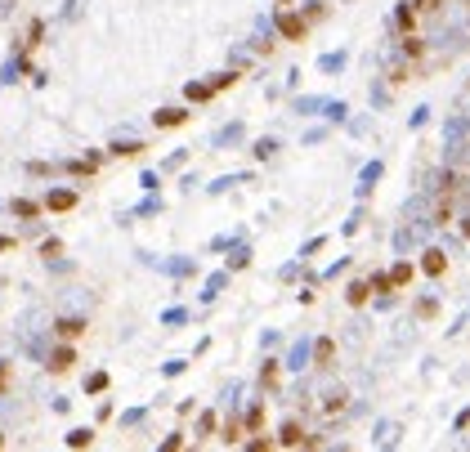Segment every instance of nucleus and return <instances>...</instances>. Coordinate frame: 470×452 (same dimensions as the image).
Here are the masks:
<instances>
[{"label":"nucleus","mask_w":470,"mask_h":452,"mask_svg":"<svg viewBox=\"0 0 470 452\" xmlns=\"http://www.w3.org/2000/svg\"><path fill=\"white\" fill-rule=\"evenodd\" d=\"M152 121H157L162 130H175V126H184V121H188V112H184V108H162Z\"/></svg>","instance_id":"1a4fd4ad"},{"label":"nucleus","mask_w":470,"mask_h":452,"mask_svg":"<svg viewBox=\"0 0 470 452\" xmlns=\"http://www.w3.org/2000/svg\"><path fill=\"white\" fill-rule=\"evenodd\" d=\"M9 211H14L18 219H36V215L45 211V202H32V198H14V202H9Z\"/></svg>","instance_id":"6e6552de"},{"label":"nucleus","mask_w":470,"mask_h":452,"mask_svg":"<svg viewBox=\"0 0 470 452\" xmlns=\"http://www.w3.org/2000/svg\"><path fill=\"white\" fill-rule=\"evenodd\" d=\"M72 363H77V349H72V345H54L50 359H45V368H50V372H67Z\"/></svg>","instance_id":"423d86ee"},{"label":"nucleus","mask_w":470,"mask_h":452,"mask_svg":"<svg viewBox=\"0 0 470 452\" xmlns=\"http://www.w3.org/2000/svg\"><path fill=\"white\" fill-rule=\"evenodd\" d=\"M143 421V408H130V412H122V425H139Z\"/></svg>","instance_id":"a878e982"},{"label":"nucleus","mask_w":470,"mask_h":452,"mask_svg":"<svg viewBox=\"0 0 470 452\" xmlns=\"http://www.w3.org/2000/svg\"><path fill=\"white\" fill-rule=\"evenodd\" d=\"M345 399H349L345 389H332V394H327V403H322V408H327V412H341V408H345Z\"/></svg>","instance_id":"412c9836"},{"label":"nucleus","mask_w":470,"mask_h":452,"mask_svg":"<svg viewBox=\"0 0 470 452\" xmlns=\"http://www.w3.org/2000/svg\"><path fill=\"white\" fill-rule=\"evenodd\" d=\"M0 448H5V434H0Z\"/></svg>","instance_id":"7c9ffc66"},{"label":"nucleus","mask_w":470,"mask_h":452,"mask_svg":"<svg viewBox=\"0 0 470 452\" xmlns=\"http://www.w3.org/2000/svg\"><path fill=\"white\" fill-rule=\"evenodd\" d=\"M242 430H247V421H237V417H233V421L224 425V434H220V439H224V444H242Z\"/></svg>","instance_id":"dca6fc26"},{"label":"nucleus","mask_w":470,"mask_h":452,"mask_svg":"<svg viewBox=\"0 0 470 452\" xmlns=\"http://www.w3.org/2000/svg\"><path fill=\"white\" fill-rule=\"evenodd\" d=\"M278 448H309L305 425H300V421H287L282 430H278Z\"/></svg>","instance_id":"f03ea898"},{"label":"nucleus","mask_w":470,"mask_h":452,"mask_svg":"<svg viewBox=\"0 0 470 452\" xmlns=\"http://www.w3.org/2000/svg\"><path fill=\"white\" fill-rule=\"evenodd\" d=\"M184 94H188L192 103H202V99H211L215 90H211V81H188V90H184Z\"/></svg>","instance_id":"f8f14e48"},{"label":"nucleus","mask_w":470,"mask_h":452,"mask_svg":"<svg viewBox=\"0 0 470 452\" xmlns=\"http://www.w3.org/2000/svg\"><path fill=\"white\" fill-rule=\"evenodd\" d=\"M233 81H237V77H233V72H220V77H215V81H211V90H224V85H233Z\"/></svg>","instance_id":"bb28decb"},{"label":"nucleus","mask_w":470,"mask_h":452,"mask_svg":"<svg viewBox=\"0 0 470 452\" xmlns=\"http://www.w3.org/2000/svg\"><path fill=\"white\" fill-rule=\"evenodd\" d=\"M99 162H103L99 153H90V157H72V162H63V170H67V175H94V170H99Z\"/></svg>","instance_id":"0eeeda50"},{"label":"nucleus","mask_w":470,"mask_h":452,"mask_svg":"<svg viewBox=\"0 0 470 452\" xmlns=\"http://www.w3.org/2000/svg\"><path fill=\"white\" fill-rule=\"evenodd\" d=\"M278 32L287 36V41H305V32H309V18L292 14V9H282V14H278Z\"/></svg>","instance_id":"f257e3e1"},{"label":"nucleus","mask_w":470,"mask_h":452,"mask_svg":"<svg viewBox=\"0 0 470 452\" xmlns=\"http://www.w3.org/2000/svg\"><path fill=\"white\" fill-rule=\"evenodd\" d=\"M41 36H45V18H36V22H32V32H27V45H36Z\"/></svg>","instance_id":"393cba45"},{"label":"nucleus","mask_w":470,"mask_h":452,"mask_svg":"<svg viewBox=\"0 0 470 452\" xmlns=\"http://www.w3.org/2000/svg\"><path fill=\"white\" fill-rule=\"evenodd\" d=\"M143 153V143H135V139H117L112 143V157H139Z\"/></svg>","instance_id":"2eb2a0df"},{"label":"nucleus","mask_w":470,"mask_h":452,"mask_svg":"<svg viewBox=\"0 0 470 452\" xmlns=\"http://www.w3.org/2000/svg\"><path fill=\"white\" fill-rule=\"evenodd\" d=\"M403 54H407V58H421V54H426V41L407 32V36H403Z\"/></svg>","instance_id":"f3484780"},{"label":"nucleus","mask_w":470,"mask_h":452,"mask_svg":"<svg viewBox=\"0 0 470 452\" xmlns=\"http://www.w3.org/2000/svg\"><path fill=\"white\" fill-rule=\"evenodd\" d=\"M18 72H27V54H22V50H14V58H5V63H0V85H14Z\"/></svg>","instance_id":"39448f33"},{"label":"nucleus","mask_w":470,"mask_h":452,"mask_svg":"<svg viewBox=\"0 0 470 452\" xmlns=\"http://www.w3.org/2000/svg\"><path fill=\"white\" fill-rule=\"evenodd\" d=\"M9 389V363H0V394Z\"/></svg>","instance_id":"cd10ccee"},{"label":"nucleus","mask_w":470,"mask_h":452,"mask_svg":"<svg viewBox=\"0 0 470 452\" xmlns=\"http://www.w3.org/2000/svg\"><path fill=\"white\" fill-rule=\"evenodd\" d=\"M345 296H349V304L358 309V304H367V296H372V283H354V287L345 291Z\"/></svg>","instance_id":"4468645a"},{"label":"nucleus","mask_w":470,"mask_h":452,"mask_svg":"<svg viewBox=\"0 0 470 452\" xmlns=\"http://www.w3.org/2000/svg\"><path fill=\"white\" fill-rule=\"evenodd\" d=\"M63 444L67 448H90L94 444V430H90V425H72V430L63 434Z\"/></svg>","instance_id":"9d476101"},{"label":"nucleus","mask_w":470,"mask_h":452,"mask_svg":"<svg viewBox=\"0 0 470 452\" xmlns=\"http://www.w3.org/2000/svg\"><path fill=\"white\" fill-rule=\"evenodd\" d=\"M421 269H426L430 278H439L443 269H448V260H443V251H426V260H421Z\"/></svg>","instance_id":"9b49d317"},{"label":"nucleus","mask_w":470,"mask_h":452,"mask_svg":"<svg viewBox=\"0 0 470 452\" xmlns=\"http://www.w3.org/2000/svg\"><path fill=\"white\" fill-rule=\"evenodd\" d=\"M390 283H394V287H407V283H412V264H407V260H399V264L390 269Z\"/></svg>","instance_id":"ddd939ff"},{"label":"nucleus","mask_w":470,"mask_h":452,"mask_svg":"<svg viewBox=\"0 0 470 452\" xmlns=\"http://www.w3.org/2000/svg\"><path fill=\"white\" fill-rule=\"evenodd\" d=\"M211 430H215V412H202V421H197V434H202V439H207Z\"/></svg>","instance_id":"5701e85b"},{"label":"nucleus","mask_w":470,"mask_h":452,"mask_svg":"<svg viewBox=\"0 0 470 452\" xmlns=\"http://www.w3.org/2000/svg\"><path fill=\"white\" fill-rule=\"evenodd\" d=\"M58 251H63V242H58V238H45L41 242V255H45V260H58Z\"/></svg>","instance_id":"aec40b11"},{"label":"nucleus","mask_w":470,"mask_h":452,"mask_svg":"<svg viewBox=\"0 0 470 452\" xmlns=\"http://www.w3.org/2000/svg\"><path fill=\"white\" fill-rule=\"evenodd\" d=\"M107 389V372H90L86 376V394H103Z\"/></svg>","instance_id":"a211bd4d"},{"label":"nucleus","mask_w":470,"mask_h":452,"mask_svg":"<svg viewBox=\"0 0 470 452\" xmlns=\"http://www.w3.org/2000/svg\"><path fill=\"white\" fill-rule=\"evenodd\" d=\"M394 283H390V273H372V291H390Z\"/></svg>","instance_id":"b1692460"},{"label":"nucleus","mask_w":470,"mask_h":452,"mask_svg":"<svg viewBox=\"0 0 470 452\" xmlns=\"http://www.w3.org/2000/svg\"><path fill=\"white\" fill-rule=\"evenodd\" d=\"M462 238H466V242H470V215H466V219H462Z\"/></svg>","instance_id":"c756f323"},{"label":"nucleus","mask_w":470,"mask_h":452,"mask_svg":"<svg viewBox=\"0 0 470 452\" xmlns=\"http://www.w3.org/2000/svg\"><path fill=\"white\" fill-rule=\"evenodd\" d=\"M81 198H77V188H50L45 193V211H72Z\"/></svg>","instance_id":"7ed1b4c3"},{"label":"nucleus","mask_w":470,"mask_h":452,"mask_svg":"<svg viewBox=\"0 0 470 452\" xmlns=\"http://www.w3.org/2000/svg\"><path fill=\"white\" fill-rule=\"evenodd\" d=\"M0 251H14V238L9 233H0Z\"/></svg>","instance_id":"c85d7f7f"},{"label":"nucleus","mask_w":470,"mask_h":452,"mask_svg":"<svg viewBox=\"0 0 470 452\" xmlns=\"http://www.w3.org/2000/svg\"><path fill=\"white\" fill-rule=\"evenodd\" d=\"M332 354H336V345H332V340H318V345H313V359H318V368H327V363H332Z\"/></svg>","instance_id":"6ab92c4d"},{"label":"nucleus","mask_w":470,"mask_h":452,"mask_svg":"<svg viewBox=\"0 0 470 452\" xmlns=\"http://www.w3.org/2000/svg\"><path fill=\"white\" fill-rule=\"evenodd\" d=\"M86 327H90V323L81 318V314H63V318L54 323V332L63 336V340H77V336H86Z\"/></svg>","instance_id":"20e7f679"},{"label":"nucleus","mask_w":470,"mask_h":452,"mask_svg":"<svg viewBox=\"0 0 470 452\" xmlns=\"http://www.w3.org/2000/svg\"><path fill=\"white\" fill-rule=\"evenodd\" d=\"M242 421H247V430H260V421H264V403H256V408H251Z\"/></svg>","instance_id":"4be33fe9"}]
</instances>
